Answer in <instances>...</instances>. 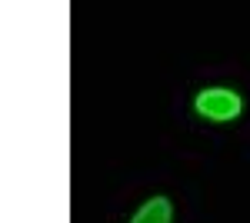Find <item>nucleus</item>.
<instances>
[{"label":"nucleus","mask_w":250,"mask_h":223,"mask_svg":"<svg viewBox=\"0 0 250 223\" xmlns=\"http://www.w3.org/2000/svg\"><path fill=\"white\" fill-rule=\"evenodd\" d=\"M193 110L200 113L204 120H213V123H227V120H237L240 110H244V100L240 93L227 90V87H207L193 97Z\"/></svg>","instance_id":"nucleus-1"},{"label":"nucleus","mask_w":250,"mask_h":223,"mask_svg":"<svg viewBox=\"0 0 250 223\" xmlns=\"http://www.w3.org/2000/svg\"><path fill=\"white\" fill-rule=\"evenodd\" d=\"M170 220H173V206H170L167 197H150L130 217V223H170Z\"/></svg>","instance_id":"nucleus-2"}]
</instances>
